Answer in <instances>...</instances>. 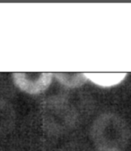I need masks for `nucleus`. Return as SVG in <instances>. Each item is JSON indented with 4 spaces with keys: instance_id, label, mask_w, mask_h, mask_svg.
<instances>
[{
    "instance_id": "f257e3e1",
    "label": "nucleus",
    "mask_w": 131,
    "mask_h": 151,
    "mask_svg": "<svg viewBox=\"0 0 131 151\" xmlns=\"http://www.w3.org/2000/svg\"><path fill=\"white\" fill-rule=\"evenodd\" d=\"M91 136L99 151H124L131 138V129L120 116L104 113L93 122Z\"/></svg>"
},
{
    "instance_id": "f03ea898",
    "label": "nucleus",
    "mask_w": 131,
    "mask_h": 151,
    "mask_svg": "<svg viewBox=\"0 0 131 151\" xmlns=\"http://www.w3.org/2000/svg\"><path fill=\"white\" fill-rule=\"evenodd\" d=\"M42 123L51 134H63L71 130L77 122L74 108L65 98L50 97L42 105Z\"/></svg>"
},
{
    "instance_id": "7ed1b4c3",
    "label": "nucleus",
    "mask_w": 131,
    "mask_h": 151,
    "mask_svg": "<svg viewBox=\"0 0 131 151\" xmlns=\"http://www.w3.org/2000/svg\"><path fill=\"white\" fill-rule=\"evenodd\" d=\"M14 82L17 87L30 94H38L49 88L53 74L45 72L14 73L13 75Z\"/></svg>"
},
{
    "instance_id": "20e7f679",
    "label": "nucleus",
    "mask_w": 131,
    "mask_h": 151,
    "mask_svg": "<svg viewBox=\"0 0 131 151\" xmlns=\"http://www.w3.org/2000/svg\"><path fill=\"white\" fill-rule=\"evenodd\" d=\"M87 80L102 88L119 86L127 78V73H84Z\"/></svg>"
},
{
    "instance_id": "39448f33",
    "label": "nucleus",
    "mask_w": 131,
    "mask_h": 151,
    "mask_svg": "<svg viewBox=\"0 0 131 151\" xmlns=\"http://www.w3.org/2000/svg\"><path fill=\"white\" fill-rule=\"evenodd\" d=\"M53 76L62 86L67 88H77L82 86L87 81L84 73H72V72H59L55 73Z\"/></svg>"
}]
</instances>
